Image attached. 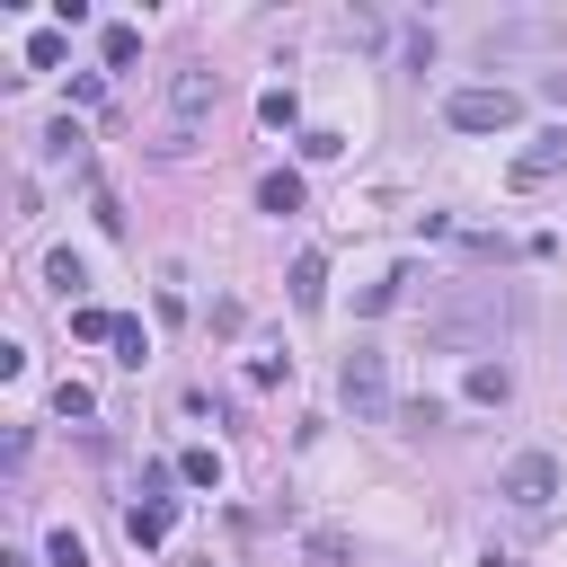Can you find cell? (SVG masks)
<instances>
[{
  "label": "cell",
  "mask_w": 567,
  "mask_h": 567,
  "mask_svg": "<svg viewBox=\"0 0 567 567\" xmlns=\"http://www.w3.org/2000/svg\"><path fill=\"white\" fill-rule=\"evenodd\" d=\"M213 98H222V81H213L204 62H186L178 81H169V124H160V160H186L195 142H204V116H213Z\"/></svg>",
  "instance_id": "6da1fadb"
},
{
  "label": "cell",
  "mask_w": 567,
  "mask_h": 567,
  "mask_svg": "<svg viewBox=\"0 0 567 567\" xmlns=\"http://www.w3.org/2000/svg\"><path fill=\"white\" fill-rule=\"evenodd\" d=\"M337 399L354 408V425H382V417H390V364H382V346H354V354H346Z\"/></svg>",
  "instance_id": "7a4b0ae2"
},
{
  "label": "cell",
  "mask_w": 567,
  "mask_h": 567,
  "mask_svg": "<svg viewBox=\"0 0 567 567\" xmlns=\"http://www.w3.org/2000/svg\"><path fill=\"white\" fill-rule=\"evenodd\" d=\"M496 496H506L515 515H550V496H558V461H550V453H515L506 479H496Z\"/></svg>",
  "instance_id": "3957f363"
},
{
  "label": "cell",
  "mask_w": 567,
  "mask_h": 567,
  "mask_svg": "<svg viewBox=\"0 0 567 567\" xmlns=\"http://www.w3.org/2000/svg\"><path fill=\"white\" fill-rule=\"evenodd\" d=\"M444 116H453V133H506V124H523V98L515 89H453Z\"/></svg>",
  "instance_id": "277c9868"
},
{
  "label": "cell",
  "mask_w": 567,
  "mask_h": 567,
  "mask_svg": "<svg viewBox=\"0 0 567 567\" xmlns=\"http://www.w3.org/2000/svg\"><path fill=\"white\" fill-rule=\"evenodd\" d=\"M169 532H178V506H133V515H124V541H133V550H160Z\"/></svg>",
  "instance_id": "5b68a950"
},
{
  "label": "cell",
  "mask_w": 567,
  "mask_h": 567,
  "mask_svg": "<svg viewBox=\"0 0 567 567\" xmlns=\"http://www.w3.org/2000/svg\"><path fill=\"white\" fill-rule=\"evenodd\" d=\"M558 160H567V133H532V152L515 160V186H541V178H550Z\"/></svg>",
  "instance_id": "8992f818"
},
{
  "label": "cell",
  "mask_w": 567,
  "mask_h": 567,
  "mask_svg": "<svg viewBox=\"0 0 567 567\" xmlns=\"http://www.w3.org/2000/svg\"><path fill=\"white\" fill-rule=\"evenodd\" d=\"M293 302H302V311H319V302H328V257H319V249H302V257H293Z\"/></svg>",
  "instance_id": "52a82bcc"
},
{
  "label": "cell",
  "mask_w": 567,
  "mask_h": 567,
  "mask_svg": "<svg viewBox=\"0 0 567 567\" xmlns=\"http://www.w3.org/2000/svg\"><path fill=\"white\" fill-rule=\"evenodd\" d=\"M257 204L266 213H302V169H266L257 178Z\"/></svg>",
  "instance_id": "ba28073f"
},
{
  "label": "cell",
  "mask_w": 567,
  "mask_h": 567,
  "mask_svg": "<svg viewBox=\"0 0 567 567\" xmlns=\"http://www.w3.org/2000/svg\"><path fill=\"white\" fill-rule=\"evenodd\" d=\"M302 558H311V567H354V541H346V532H328V523H319V532H311V541H302Z\"/></svg>",
  "instance_id": "9c48e42d"
},
{
  "label": "cell",
  "mask_w": 567,
  "mask_h": 567,
  "mask_svg": "<svg viewBox=\"0 0 567 567\" xmlns=\"http://www.w3.org/2000/svg\"><path fill=\"white\" fill-rule=\"evenodd\" d=\"M45 284H53V293H81V284H89V266L71 257V249H53V257H45Z\"/></svg>",
  "instance_id": "30bf717a"
},
{
  "label": "cell",
  "mask_w": 567,
  "mask_h": 567,
  "mask_svg": "<svg viewBox=\"0 0 567 567\" xmlns=\"http://www.w3.org/2000/svg\"><path fill=\"white\" fill-rule=\"evenodd\" d=\"M506 390H515L506 364H479V373H470V399H479V408H506Z\"/></svg>",
  "instance_id": "8fae6325"
},
{
  "label": "cell",
  "mask_w": 567,
  "mask_h": 567,
  "mask_svg": "<svg viewBox=\"0 0 567 567\" xmlns=\"http://www.w3.org/2000/svg\"><path fill=\"white\" fill-rule=\"evenodd\" d=\"M142 354H152V337H142V319H116V364L142 373Z\"/></svg>",
  "instance_id": "7c38bea8"
},
{
  "label": "cell",
  "mask_w": 567,
  "mask_h": 567,
  "mask_svg": "<svg viewBox=\"0 0 567 567\" xmlns=\"http://www.w3.org/2000/svg\"><path fill=\"white\" fill-rule=\"evenodd\" d=\"M45 558H53V567H89V541H81V532H71V523H62V532L45 541Z\"/></svg>",
  "instance_id": "4fadbf2b"
},
{
  "label": "cell",
  "mask_w": 567,
  "mask_h": 567,
  "mask_svg": "<svg viewBox=\"0 0 567 567\" xmlns=\"http://www.w3.org/2000/svg\"><path fill=\"white\" fill-rule=\"evenodd\" d=\"M178 479H195V487H222V461H213V453L195 444V453H178Z\"/></svg>",
  "instance_id": "5bb4252c"
},
{
  "label": "cell",
  "mask_w": 567,
  "mask_h": 567,
  "mask_svg": "<svg viewBox=\"0 0 567 567\" xmlns=\"http://www.w3.org/2000/svg\"><path fill=\"white\" fill-rule=\"evenodd\" d=\"M81 142H89V133L71 124V116H62V124H45V152H53V160H81Z\"/></svg>",
  "instance_id": "9a60e30c"
},
{
  "label": "cell",
  "mask_w": 567,
  "mask_h": 567,
  "mask_svg": "<svg viewBox=\"0 0 567 567\" xmlns=\"http://www.w3.org/2000/svg\"><path fill=\"white\" fill-rule=\"evenodd\" d=\"M257 116H266V124L284 133V124H293V116H302V98H293V89H266V98H257Z\"/></svg>",
  "instance_id": "2e32d148"
},
{
  "label": "cell",
  "mask_w": 567,
  "mask_h": 567,
  "mask_svg": "<svg viewBox=\"0 0 567 567\" xmlns=\"http://www.w3.org/2000/svg\"><path fill=\"white\" fill-rule=\"evenodd\" d=\"M62 53H71V45H62V27H45V36H27V62H36V71H53Z\"/></svg>",
  "instance_id": "e0dca14e"
},
{
  "label": "cell",
  "mask_w": 567,
  "mask_h": 567,
  "mask_svg": "<svg viewBox=\"0 0 567 567\" xmlns=\"http://www.w3.org/2000/svg\"><path fill=\"white\" fill-rule=\"evenodd\" d=\"M399 284H408V275H382V284H373V293H364V302H354V311H364V319H382V311L399 302Z\"/></svg>",
  "instance_id": "ac0fdd59"
},
{
  "label": "cell",
  "mask_w": 567,
  "mask_h": 567,
  "mask_svg": "<svg viewBox=\"0 0 567 567\" xmlns=\"http://www.w3.org/2000/svg\"><path fill=\"white\" fill-rule=\"evenodd\" d=\"M284 373H293L284 354H257V364H249V390H284Z\"/></svg>",
  "instance_id": "d6986e66"
},
{
  "label": "cell",
  "mask_w": 567,
  "mask_h": 567,
  "mask_svg": "<svg viewBox=\"0 0 567 567\" xmlns=\"http://www.w3.org/2000/svg\"><path fill=\"white\" fill-rule=\"evenodd\" d=\"M71 337H107V346H116V319H107V311H89V302H81V311H71Z\"/></svg>",
  "instance_id": "ffe728a7"
},
{
  "label": "cell",
  "mask_w": 567,
  "mask_h": 567,
  "mask_svg": "<svg viewBox=\"0 0 567 567\" xmlns=\"http://www.w3.org/2000/svg\"><path fill=\"white\" fill-rule=\"evenodd\" d=\"M133 53H142V36H133V27H107V71H124Z\"/></svg>",
  "instance_id": "44dd1931"
},
{
  "label": "cell",
  "mask_w": 567,
  "mask_h": 567,
  "mask_svg": "<svg viewBox=\"0 0 567 567\" xmlns=\"http://www.w3.org/2000/svg\"><path fill=\"white\" fill-rule=\"evenodd\" d=\"M53 408H62V417H89L98 399H89V382H62V390H53Z\"/></svg>",
  "instance_id": "7402d4cb"
}]
</instances>
